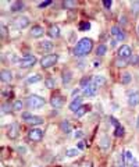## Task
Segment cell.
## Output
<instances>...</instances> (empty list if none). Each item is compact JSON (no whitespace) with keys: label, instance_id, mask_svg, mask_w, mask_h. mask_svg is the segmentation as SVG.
<instances>
[{"label":"cell","instance_id":"cell-19","mask_svg":"<svg viewBox=\"0 0 139 167\" xmlns=\"http://www.w3.org/2000/svg\"><path fill=\"white\" fill-rule=\"evenodd\" d=\"M40 49L45 50V52H50L53 49V43L50 41H42L40 43Z\"/></svg>","mask_w":139,"mask_h":167},{"label":"cell","instance_id":"cell-48","mask_svg":"<svg viewBox=\"0 0 139 167\" xmlns=\"http://www.w3.org/2000/svg\"><path fill=\"white\" fill-rule=\"evenodd\" d=\"M118 167H125V166H124V164H120V166Z\"/></svg>","mask_w":139,"mask_h":167},{"label":"cell","instance_id":"cell-39","mask_svg":"<svg viewBox=\"0 0 139 167\" xmlns=\"http://www.w3.org/2000/svg\"><path fill=\"white\" fill-rule=\"evenodd\" d=\"M103 4H104V7L106 8H110L111 7V0H104Z\"/></svg>","mask_w":139,"mask_h":167},{"label":"cell","instance_id":"cell-1","mask_svg":"<svg viewBox=\"0 0 139 167\" xmlns=\"http://www.w3.org/2000/svg\"><path fill=\"white\" fill-rule=\"evenodd\" d=\"M92 48H93L92 39H89V38H82V39L77 43L75 49H74V54L78 57H83V56H86V54L91 53Z\"/></svg>","mask_w":139,"mask_h":167},{"label":"cell","instance_id":"cell-36","mask_svg":"<svg viewBox=\"0 0 139 167\" xmlns=\"http://www.w3.org/2000/svg\"><path fill=\"white\" fill-rule=\"evenodd\" d=\"M83 131H81V130H78V131H75V134H74V137H75V139H80V138H82L83 137Z\"/></svg>","mask_w":139,"mask_h":167},{"label":"cell","instance_id":"cell-3","mask_svg":"<svg viewBox=\"0 0 139 167\" xmlns=\"http://www.w3.org/2000/svg\"><path fill=\"white\" fill-rule=\"evenodd\" d=\"M22 118H24L28 124H31V125H39V124L43 122V118L42 117L33 116V114H31V113H22Z\"/></svg>","mask_w":139,"mask_h":167},{"label":"cell","instance_id":"cell-14","mask_svg":"<svg viewBox=\"0 0 139 167\" xmlns=\"http://www.w3.org/2000/svg\"><path fill=\"white\" fill-rule=\"evenodd\" d=\"M80 107H82V98H75L71 103H70V110L74 111V113H75Z\"/></svg>","mask_w":139,"mask_h":167},{"label":"cell","instance_id":"cell-18","mask_svg":"<svg viewBox=\"0 0 139 167\" xmlns=\"http://www.w3.org/2000/svg\"><path fill=\"white\" fill-rule=\"evenodd\" d=\"M100 148L102 149H104V151H107V149H110V139H109V137H102V139H100Z\"/></svg>","mask_w":139,"mask_h":167},{"label":"cell","instance_id":"cell-47","mask_svg":"<svg viewBox=\"0 0 139 167\" xmlns=\"http://www.w3.org/2000/svg\"><path fill=\"white\" fill-rule=\"evenodd\" d=\"M136 31H138V35H139V25H138V28H136Z\"/></svg>","mask_w":139,"mask_h":167},{"label":"cell","instance_id":"cell-45","mask_svg":"<svg viewBox=\"0 0 139 167\" xmlns=\"http://www.w3.org/2000/svg\"><path fill=\"white\" fill-rule=\"evenodd\" d=\"M89 27H91L89 24H86V25H81V29H89Z\"/></svg>","mask_w":139,"mask_h":167},{"label":"cell","instance_id":"cell-23","mask_svg":"<svg viewBox=\"0 0 139 167\" xmlns=\"http://www.w3.org/2000/svg\"><path fill=\"white\" fill-rule=\"evenodd\" d=\"M71 79H72V73L68 71V70H65L63 73V84H70Z\"/></svg>","mask_w":139,"mask_h":167},{"label":"cell","instance_id":"cell-43","mask_svg":"<svg viewBox=\"0 0 139 167\" xmlns=\"http://www.w3.org/2000/svg\"><path fill=\"white\" fill-rule=\"evenodd\" d=\"M82 167H92V162H85L82 164Z\"/></svg>","mask_w":139,"mask_h":167},{"label":"cell","instance_id":"cell-33","mask_svg":"<svg viewBox=\"0 0 139 167\" xmlns=\"http://www.w3.org/2000/svg\"><path fill=\"white\" fill-rule=\"evenodd\" d=\"M22 7H24V4L20 3V1H17V3L11 7V11H13V13H16V11H18V10H21Z\"/></svg>","mask_w":139,"mask_h":167},{"label":"cell","instance_id":"cell-38","mask_svg":"<svg viewBox=\"0 0 139 167\" xmlns=\"http://www.w3.org/2000/svg\"><path fill=\"white\" fill-rule=\"evenodd\" d=\"M49 4H52V1H50V0H48V1H43V3H40V4H39V8H43V7H48Z\"/></svg>","mask_w":139,"mask_h":167},{"label":"cell","instance_id":"cell-13","mask_svg":"<svg viewBox=\"0 0 139 167\" xmlns=\"http://www.w3.org/2000/svg\"><path fill=\"white\" fill-rule=\"evenodd\" d=\"M50 105H52L54 109H60V107H63V105H64V98H61V96H53L52 100H50Z\"/></svg>","mask_w":139,"mask_h":167},{"label":"cell","instance_id":"cell-30","mask_svg":"<svg viewBox=\"0 0 139 167\" xmlns=\"http://www.w3.org/2000/svg\"><path fill=\"white\" fill-rule=\"evenodd\" d=\"M11 109H13V107L10 106L8 103H3V106H1V113L7 114V113H10V111H11Z\"/></svg>","mask_w":139,"mask_h":167},{"label":"cell","instance_id":"cell-15","mask_svg":"<svg viewBox=\"0 0 139 167\" xmlns=\"http://www.w3.org/2000/svg\"><path fill=\"white\" fill-rule=\"evenodd\" d=\"M43 33H45L43 28L39 27V25H35V27H32L31 28V36L32 38H40Z\"/></svg>","mask_w":139,"mask_h":167},{"label":"cell","instance_id":"cell-20","mask_svg":"<svg viewBox=\"0 0 139 167\" xmlns=\"http://www.w3.org/2000/svg\"><path fill=\"white\" fill-rule=\"evenodd\" d=\"M60 127H61V130L64 131V134H70V132H71V124H70V121H67V120L61 121Z\"/></svg>","mask_w":139,"mask_h":167},{"label":"cell","instance_id":"cell-24","mask_svg":"<svg viewBox=\"0 0 139 167\" xmlns=\"http://www.w3.org/2000/svg\"><path fill=\"white\" fill-rule=\"evenodd\" d=\"M131 81H132V75L129 73H124L123 75H121V84L127 85V84H129Z\"/></svg>","mask_w":139,"mask_h":167},{"label":"cell","instance_id":"cell-42","mask_svg":"<svg viewBox=\"0 0 139 167\" xmlns=\"http://www.w3.org/2000/svg\"><path fill=\"white\" fill-rule=\"evenodd\" d=\"M120 21H121V25H125V24H127V18H125L124 16L120 18Z\"/></svg>","mask_w":139,"mask_h":167},{"label":"cell","instance_id":"cell-32","mask_svg":"<svg viewBox=\"0 0 139 167\" xmlns=\"http://www.w3.org/2000/svg\"><path fill=\"white\" fill-rule=\"evenodd\" d=\"M21 109H22V102H21V100H16L14 106H13V110H14V111H20Z\"/></svg>","mask_w":139,"mask_h":167},{"label":"cell","instance_id":"cell-10","mask_svg":"<svg viewBox=\"0 0 139 167\" xmlns=\"http://www.w3.org/2000/svg\"><path fill=\"white\" fill-rule=\"evenodd\" d=\"M18 134H20V125H18L17 122L10 124V127H8V130H7V137L8 138L16 139L17 137H18Z\"/></svg>","mask_w":139,"mask_h":167},{"label":"cell","instance_id":"cell-40","mask_svg":"<svg viewBox=\"0 0 139 167\" xmlns=\"http://www.w3.org/2000/svg\"><path fill=\"white\" fill-rule=\"evenodd\" d=\"M129 61H131L132 64H136V63H138V56H132L131 59H129Z\"/></svg>","mask_w":139,"mask_h":167},{"label":"cell","instance_id":"cell-25","mask_svg":"<svg viewBox=\"0 0 139 167\" xmlns=\"http://www.w3.org/2000/svg\"><path fill=\"white\" fill-rule=\"evenodd\" d=\"M107 52V46L106 45H99L96 49V56H104Z\"/></svg>","mask_w":139,"mask_h":167},{"label":"cell","instance_id":"cell-16","mask_svg":"<svg viewBox=\"0 0 139 167\" xmlns=\"http://www.w3.org/2000/svg\"><path fill=\"white\" fill-rule=\"evenodd\" d=\"M0 78H1V81H3V82H10L13 79L11 71H8V70H3V71H1V74H0Z\"/></svg>","mask_w":139,"mask_h":167},{"label":"cell","instance_id":"cell-5","mask_svg":"<svg viewBox=\"0 0 139 167\" xmlns=\"http://www.w3.org/2000/svg\"><path fill=\"white\" fill-rule=\"evenodd\" d=\"M132 57V49L129 45H123L121 48H120L118 50V59H121V60H129Z\"/></svg>","mask_w":139,"mask_h":167},{"label":"cell","instance_id":"cell-35","mask_svg":"<svg viewBox=\"0 0 139 167\" xmlns=\"http://www.w3.org/2000/svg\"><path fill=\"white\" fill-rule=\"evenodd\" d=\"M115 135H117V137H123L124 135V128L120 125V124L115 127Z\"/></svg>","mask_w":139,"mask_h":167},{"label":"cell","instance_id":"cell-28","mask_svg":"<svg viewBox=\"0 0 139 167\" xmlns=\"http://www.w3.org/2000/svg\"><path fill=\"white\" fill-rule=\"evenodd\" d=\"M65 155H67L68 157H75V156L80 155V149H68Z\"/></svg>","mask_w":139,"mask_h":167},{"label":"cell","instance_id":"cell-17","mask_svg":"<svg viewBox=\"0 0 139 167\" xmlns=\"http://www.w3.org/2000/svg\"><path fill=\"white\" fill-rule=\"evenodd\" d=\"M49 36L53 38V39H57L60 36V29L57 25H53V27L49 28Z\"/></svg>","mask_w":139,"mask_h":167},{"label":"cell","instance_id":"cell-46","mask_svg":"<svg viewBox=\"0 0 139 167\" xmlns=\"http://www.w3.org/2000/svg\"><path fill=\"white\" fill-rule=\"evenodd\" d=\"M80 94V89H75V91H72V96H75V95Z\"/></svg>","mask_w":139,"mask_h":167},{"label":"cell","instance_id":"cell-41","mask_svg":"<svg viewBox=\"0 0 139 167\" xmlns=\"http://www.w3.org/2000/svg\"><path fill=\"white\" fill-rule=\"evenodd\" d=\"M83 148H85V142H82V141H81V142H78V149H80V151H82Z\"/></svg>","mask_w":139,"mask_h":167},{"label":"cell","instance_id":"cell-21","mask_svg":"<svg viewBox=\"0 0 139 167\" xmlns=\"http://www.w3.org/2000/svg\"><path fill=\"white\" fill-rule=\"evenodd\" d=\"M92 81L95 82L97 86H102V85H104V84H106V78H104L103 75H96V77L92 78Z\"/></svg>","mask_w":139,"mask_h":167},{"label":"cell","instance_id":"cell-37","mask_svg":"<svg viewBox=\"0 0 139 167\" xmlns=\"http://www.w3.org/2000/svg\"><path fill=\"white\" fill-rule=\"evenodd\" d=\"M127 63H128L127 60H121V59H118V60H117V67H124Z\"/></svg>","mask_w":139,"mask_h":167},{"label":"cell","instance_id":"cell-34","mask_svg":"<svg viewBox=\"0 0 139 167\" xmlns=\"http://www.w3.org/2000/svg\"><path fill=\"white\" fill-rule=\"evenodd\" d=\"M85 113H86V107H83V106H82V107H80V109L75 111V116H77V117H82Z\"/></svg>","mask_w":139,"mask_h":167},{"label":"cell","instance_id":"cell-27","mask_svg":"<svg viewBox=\"0 0 139 167\" xmlns=\"http://www.w3.org/2000/svg\"><path fill=\"white\" fill-rule=\"evenodd\" d=\"M45 84H46V88H49V89H53L56 86V81L54 78H46V81H45Z\"/></svg>","mask_w":139,"mask_h":167},{"label":"cell","instance_id":"cell-7","mask_svg":"<svg viewBox=\"0 0 139 167\" xmlns=\"http://www.w3.org/2000/svg\"><path fill=\"white\" fill-rule=\"evenodd\" d=\"M29 18L25 16H20V17H17L16 20H14V27H16L17 29H24L27 28L28 25H29Z\"/></svg>","mask_w":139,"mask_h":167},{"label":"cell","instance_id":"cell-2","mask_svg":"<svg viewBox=\"0 0 139 167\" xmlns=\"http://www.w3.org/2000/svg\"><path fill=\"white\" fill-rule=\"evenodd\" d=\"M27 105L29 109H40L42 106H45V99L38 95H31L27 99Z\"/></svg>","mask_w":139,"mask_h":167},{"label":"cell","instance_id":"cell-12","mask_svg":"<svg viewBox=\"0 0 139 167\" xmlns=\"http://www.w3.org/2000/svg\"><path fill=\"white\" fill-rule=\"evenodd\" d=\"M128 105L131 107H135L139 105V92H131L128 96Z\"/></svg>","mask_w":139,"mask_h":167},{"label":"cell","instance_id":"cell-22","mask_svg":"<svg viewBox=\"0 0 139 167\" xmlns=\"http://www.w3.org/2000/svg\"><path fill=\"white\" fill-rule=\"evenodd\" d=\"M40 79H42V77H40L39 74H35V75H31V77H28L27 84H28V85H32V84H36V82H39Z\"/></svg>","mask_w":139,"mask_h":167},{"label":"cell","instance_id":"cell-6","mask_svg":"<svg viewBox=\"0 0 139 167\" xmlns=\"http://www.w3.org/2000/svg\"><path fill=\"white\" fill-rule=\"evenodd\" d=\"M97 88H99V86L92 81L91 84H88L86 86H83V89H82L83 96H95V95L97 94Z\"/></svg>","mask_w":139,"mask_h":167},{"label":"cell","instance_id":"cell-11","mask_svg":"<svg viewBox=\"0 0 139 167\" xmlns=\"http://www.w3.org/2000/svg\"><path fill=\"white\" fill-rule=\"evenodd\" d=\"M28 137H29L31 141L38 142V141H40V139L43 138V131L39 130V128H32V130L28 132Z\"/></svg>","mask_w":139,"mask_h":167},{"label":"cell","instance_id":"cell-26","mask_svg":"<svg viewBox=\"0 0 139 167\" xmlns=\"http://www.w3.org/2000/svg\"><path fill=\"white\" fill-rule=\"evenodd\" d=\"M131 10L134 11V14H135V16H138V14H139V0L132 1V3H131Z\"/></svg>","mask_w":139,"mask_h":167},{"label":"cell","instance_id":"cell-8","mask_svg":"<svg viewBox=\"0 0 139 167\" xmlns=\"http://www.w3.org/2000/svg\"><path fill=\"white\" fill-rule=\"evenodd\" d=\"M35 63H36V57L29 54V56H25L24 59L20 60V67L21 68H29V67H32Z\"/></svg>","mask_w":139,"mask_h":167},{"label":"cell","instance_id":"cell-9","mask_svg":"<svg viewBox=\"0 0 139 167\" xmlns=\"http://www.w3.org/2000/svg\"><path fill=\"white\" fill-rule=\"evenodd\" d=\"M111 35H113L115 42H123L125 39V33L120 27H113L111 28Z\"/></svg>","mask_w":139,"mask_h":167},{"label":"cell","instance_id":"cell-31","mask_svg":"<svg viewBox=\"0 0 139 167\" xmlns=\"http://www.w3.org/2000/svg\"><path fill=\"white\" fill-rule=\"evenodd\" d=\"M63 6L65 8H72V7H75V1L74 0H65L63 3Z\"/></svg>","mask_w":139,"mask_h":167},{"label":"cell","instance_id":"cell-44","mask_svg":"<svg viewBox=\"0 0 139 167\" xmlns=\"http://www.w3.org/2000/svg\"><path fill=\"white\" fill-rule=\"evenodd\" d=\"M6 32H7V31H6V28H4V25H3V27H1V36H6Z\"/></svg>","mask_w":139,"mask_h":167},{"label":"cell","instance_id":"cell-29","mask_svg":"<svg viewBox=\"0 0 139 167\" xmlns=\"http://www.w3.org/2000/svg\"><path fill=\"white\" fill-rule=\"evenodd\" d=\"M124 156H125V162H127V163H131L132 160H134V155H132L131 151H127L124 153Z\"/></svg>","mask_w":139,"mask_h":167},{"label":"cell","instance_id":"cell-4","mask_svg":"<svg viewBox=\"0 0 139 167\" xmlns=\"http://www.w3.org/2000/svg\"><path fill=\"white\" fill-rule=\"evenodd\" d=\"M57 60H59V56L57 54H49V56H45L40 60V65L43 68H49V67H53V64H56Z\"/></svg>","mask_w":139,"mask_h":167}]
</instances>
